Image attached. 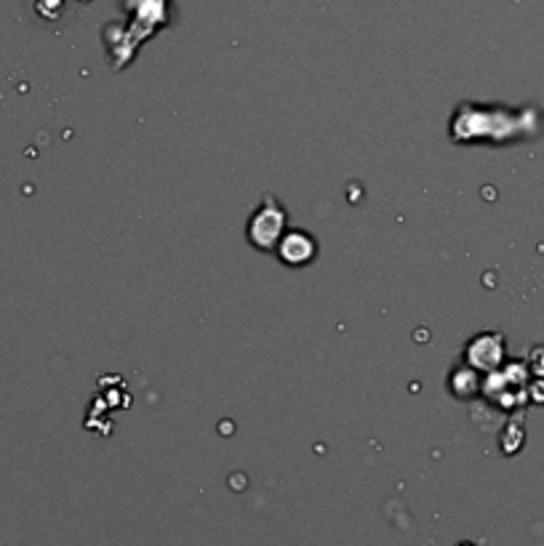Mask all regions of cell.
<instances>
[{"label":"cell","instance_id":"obj_1","mask_svg":"<svg viewBox=\"0 0 544 546\" xmlns=\"http://www.w3.org/2000/svg\"><path fill=\"white\" fill-rule=\"evenodd\" d=\"M462 546H472V544H462Z\"/></svg>","mask_w":544,"mask_h":546}]
</instances>
